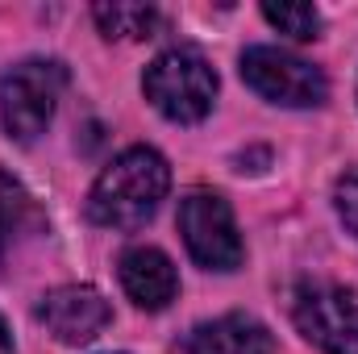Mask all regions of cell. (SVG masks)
<instances>
[{"label":"cell","instance_id":"cell-1","mask_svg":"<svg viewBox=\"0 0 358 354\" xmlns=\"http://www.w3.org/2000/svg\"><path fill=\"white\" fill-rule=\"evenodd\" d=\"M167 187H171L167 159L150 146H129L92 183L88 217L104 229H138L159 213Z\"/></svg>","mask_w":358,"mask_h":354},{"label":"cell","instance_id":"cell-2","mask_svg":"<svg viewBox=\"0 0 358 354\" xmlns=\"http://www.w3.org/2000/svg\"><path fill=\"white\" fill-rule=\"evenodd\" d=\"M142 92L146 100L179 125H192V121H204L213 100H217V71L208 67L204 55L179 46V50H163L146 76H142Z\"/></svg>","mask_w":358,"mask_h":354},{"label":"cell","instance_id":"cell-3","mask_svg":"<svg viewBox=\"0 0 358 354\" xmlns=\"http://www.w3.org/2000/svg\"><path fill=\"white\" fill-rule=\"evenodd\" d=\"M63 88H67V67L63 63H55V59L17 63L0 80V117H4L8 138L34 142L38 134H46Z\"/></svg>","mask_w":358,"mask_h":354},{"label":"cell","instance_id":"cell-4","mask_svg":"<svg viewBox=\"0 0 358 354\" xmlns=\"http://www.w3.org/2000/svg\"><path fill=\"white\" fill-rule=\"evenodd\" d=\"M179 234L187 255L208 271H238L242 238L234 225V208L217 192H187L179 200Z\"/></svg>","mask_w":358,"mask_h":354},{"label":"cell","instance_id":"cell-5","mask_svg":"<svg viewBox=\"0 0 358 354\" xmlns=\"http://www.w3.org/2000/svg\"><path fill=\"white\" fill-rule=\"evenodd\" d=\"M296 330L325 354H358V296L338 283H300L292 296Z\"/></svg>","mask_w":358,"mask_h":354},{"label":"cell","instance_id":"cell-6","mask_svg":"<svg viewBox=\"0 0 358 354\" xmlns=\"http://www.w3.org/2000/svg\"><path fill=\"white\" fill-rule=\"evenodd\" d=\"M242 80L263 100L283 104V108H313V104H325L329 96V80L313 63L279 46H250L242 55Z\"/></svg>","mask_w":358,"mask_h":354},{"label":"cell","instance_id":"cell-7","mask_svg":"<svg viewBox=\"0 0 358 354\" xmlns=\"http://www.w3.org/2000/svg\"><path fill=\"white\" fill-rule=\"evenodd\" d=\"M38 321L67 346H84L92 342L108 321H113V309L108 300L88 288V283H67V288H55L50 296H42L38 304Z\"/></svg>","mask_w":358,"mask_h":354},{"label":"cell","instance_id":"cell-8","mask_svg":"<svg viewBox=\"0 0 358 354\" xmlns=\"http://www.w3.org/2000/svg\"><path fill=\"white\" fill-rule=\"evenodd\" d=\"M121 288L125 296L146 309V313H159L176 300L179 292V275H176V263L155 250V246H134L121 255Z\"/></svg>","mask_w":358,"mask_h":354},{"label":"cell","instance_id":"cell-9","mask_svg":"<svg viewBox=\"0 0 358 354\" xmlns=\"http://www.w3.org/2000/svg\"><path fill=\"white\" fill-rule=\"evenodd\" d=\"M187 354H275L267 325H259L246 313H229L217 321H204L187 334Z\"/></svg>","mask_w":358,"mask_h":354},{"label":"cell","instance_id":"cell-10","mask_svg":"<svg viewBox=\"0 0 358 354\" xmlns=\"http://www.w3.org/2000/svg\"><path fill=\"white\" fill-rule=\"evenodd\" d=\"M38 225H42V213H38L34 196L8 176V171H0V271L8 263L13 246H17L29 229H38Z\"/></svg>","mask_w":358,"mask_h":354},{"label":"cell","instance_id":"cell-11","mask_svg":"<svg viewBox=\"0 0 358 354\" xmlns=\"http://www.w3.org/2000/svg\"><path fill=\"white\" fill-rule=\"evenodd\" d=\"M92 17L104 38H150L159 25L155 4H96Z\"/></svg>","mask_w":358,"mask_h":354},{"label":"cell","instance_id":"cell-12","mask_svg":"<svg viewBox=\"0 0 358 354\" xmlns=\"http://www.w3.org/2000/svg\"><path fill=\"white\" fill-rule=\"evenodd\" d=\"M263 17H267L279 34L300 38V42L317 38V29H321V13L313 4H263Z\"/></svg>","mask_w":358,"mask_h":354},{"label":"cell","instance_id":"cell-13","mask_svg":"<svg viewBox=\"0 0 358 354\" xmlns=\"http://www.w3.org/2000/svg\"><path fill=\"white\" fill-rule=\"evenodd\" d=\"M334 204H338L342 225L355 234V242H358V167L338 179V187H334Z\"/></svg>","mask_w":358,"mask_h":354},{"label":"cell","instance_id":"cell-14","mask_svg":"<svg viewBox=\"0 0 358 354\" xmlns=\"http://www.w3.org/2000/svg\"><path fill=\"white\" fill-rule=\"evenodd\" d=\"M0 354H17V351H13V338H8V325H4V317H0Z\"/></svg>","mask_w":358,"mask_h":354}]
</instances>
